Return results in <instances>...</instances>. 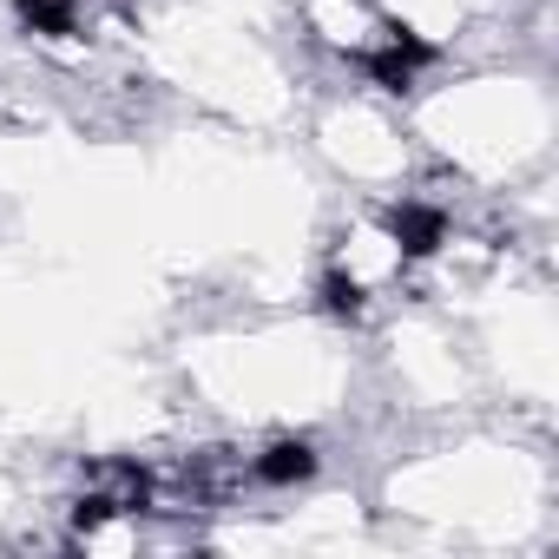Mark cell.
Here are the masks:
<instances>
[{
  "label": "cell",
  "instance_id": "3",
  "mask_svg": "<svg viewBox=\"0 0 559 559\" xmlns=\"http://www.w3.org/2000/svg\"><path fill=\"white\" fill-rule=\"evenodd\" d=\"M395 237H402V250L428 257V250L441 243V217H435V211H395Z\"/></svg>",
  "mask_w": 559,
  "mask_h": 559
},
{
  "label": "cell",
  "instance_id": "4",
  "mask_svg": "<svg viewBox=\"0 0 559 559\" xmlns=\"http://www.w3.org/2000/svg\"><path fill=\"white\" fill-rule=\"evenodd\" d=\"M21 21L34 34H67L73 27V8H67V0H21Z\"/></svg>",
  "mask_w": 559,
  "mask_h": 559
},
{
  "label": "cell",
  "instance_id": "5",
  "mask_svg": "<svg viewBox=\"0 0 559 559\" xmlns=\"http://www.w3.org/2000/svg\"><path fill=\"white\" fill-rule=\"evenodd\" d=\"M323 304H330L336 317H362V284H356V276H330V284H323Z\"/></svg>",
  "mask_w": 559,
  "mask_h": 559
},
{
  "label": "cell",
  "instance_id": "2",
  "mask_svg": "<svg viewBox=\"0 0 559 559\" xmlns=\"http://www.w3.org/2000/svg\"><path fill=\"white\" fill-rule=\"evenodd\" d=\"M421 60H428V47L395 34V40H389V53H376V80H382V86H408V73H415Z\"/></svg>",
  "mask_w": 559,
  "mask_h": 559
},
{
  "label": "cell",
  "instance_id": "1",
  "mask_svg": "<svg viewBox=\"0 0 559 559\" xmlns=\"http://www.w3.org/2000/svg\"><path fill=\"white\" fill-rule=\"evenodd\" d=\"M310 474H317V448L310 441H276L257 461V480H270V487H290V480H310Z\"/></svg>",
  "mask_w": 559,
  "mask_h": 559
}]
</instances>
